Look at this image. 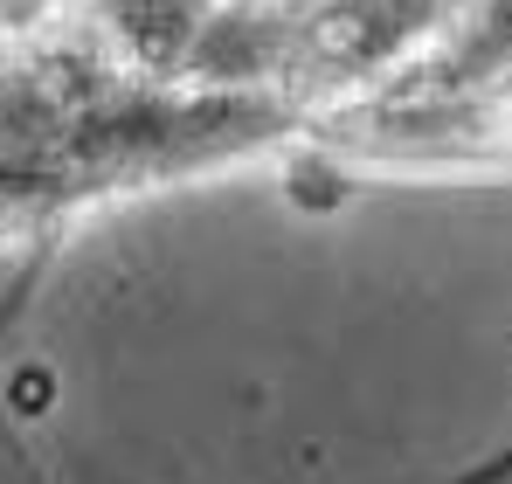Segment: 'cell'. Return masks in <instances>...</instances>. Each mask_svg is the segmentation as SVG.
<instances>
[{
    "mask_svg": "<svg viewBox=\"0 0 512 484\" xmlns=\"http://www.w3.org/2000/svg\"><path fill=\"white\" fill-rule=\"evenodd\" d=\"M506 478H512V450H506V457H492L485 471H471V478H457V484H506Z\"/></svg>",
    "mask_w": 512,
    "mask_h": 484,
    "instance_id": "obj_1",
    "label": "cell"
}]
</instances>
